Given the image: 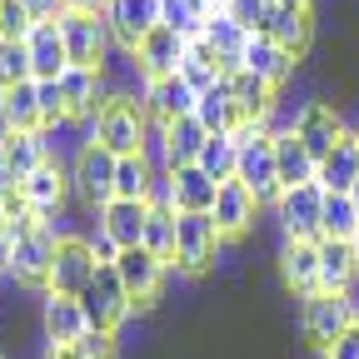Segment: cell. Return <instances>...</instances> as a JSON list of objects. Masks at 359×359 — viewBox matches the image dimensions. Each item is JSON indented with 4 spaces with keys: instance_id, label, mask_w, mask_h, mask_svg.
<instances>
[{
    "instance_id": "cell-1",
    "label": "cell",
    "mask_w": 359,
    "mask_h": 359,
    "mask_svg": "<svg viewBox=\"0 0 359 359\" xmlns=\"http://www.w3.org/2000/svg\"><path fill=\"white\" fill-rule=\"evenodd\" d=\"M235 140H240V160H235V180L259 200V205H275L285 195L280 185V165H275V130L269 125H255V120H240L235 130Z\"/></svg>"
},
{
    "instance_id": "cell-2",
    "label": "cell",
    "mask_w": 359,
    "mask_h": 359,
    "mask_svg": "<svg viewBox=\"0 0 359 359\" xmlns=\"http://www.w3.org/2000/svg\"><path fill=\"white\" fill-rule=\"evenodd\" d=\"M145 125H150V115H145L140 100L110 95V100L95 110V120H90V140H100V145L115 150V155H140V145H145Z\"/></svg>"
},
{
    "instance_id": "cell-3",
    "label": "cell",
    "mask_w": 359,
    "mask_h": 359,
    "mask_svg": "<svg viewBox=\"0 0 359 359\" xmlns=\"http://www.w3.org/2000/svg\"><path fill=\"white\" fill-rule=\"evenodd\" d=\"M60 35H65V50L70 65H90V70H105L110 65V25L100 11H60Z\"/></svg>"
},
{
    "instance_id": "cell-4",
    "label": "cell",
    "mask_w": 359,
    "mask_h": 359,
    "mask_svg": "<svg viewBox=\"0 0 359 359\" xmlns=\"http://www.w3.org/2000/svg\"><path fill=\"white\" fill-rule=\"evenodd\" d=\"M224 235L215 215H195V210H175V264L185 269V275H200V269L215 264Z\"/></svg>"
},
{
    "instance_id": "cell-5",
    "label": "cell",
    "mask_w": 359,
    "mask_h": 359,
    "mask_svg": "<svg viewBox=\"0 0 359 359\" xmlns=\"http://www.w3.org/2000/svg\"><path fill=\"white\" fill-rule=\"evenodd\" d=\"M115 150H105L100 140H85L80 145V155H75V165H70V185H75V195L90 205V210H100V205H110L115 200Z\"/></svg>"
},
{
    "instance_id": "cell-6",
    "label": "cell",
    "mask_w": 359,
    "mask_h": 359,
    "mask_svg": "<svg viewBox=\"0 0 359 359\" xmlns=\"http://www.w3.org/2000/svg\"><path fill=\"white\" fill-rule=\"evenodd\" d=\"M80 304H85L90 330H115L125 314L135 309V299H130V290H125V280H120L115 264H100L95 269V280L80 290Z\"/></svg>"
},
{
    "instance_id": "cell-7",
    "label": "cell",
    "mask_w": 359,
    "mask_h": 359,
    "mask_svg": "<svg viewBox=\"0 0 359 359\" xmlns=\"http://www.w3.org/2000/svg\"><path fill=\"white\" fill-rule=\"evenodd\" d=\"M275 215L285 224V240H325V190L314 185H294L275 200Z\"/></svg>"
},
{
    "instance_id": "cell-8",
    "label": "cell",
    "mask_w": 359,
    "mask_h": 359,
    "mask_svg": "<svg viewBox=\"0 0 359 359\" xmlns=\"http://www.w3.org/2000/svg\"><path fill=\"white\" fill-rule=\"evenodd\" d=\"M55 245H60L55 224H50V219H40L30 235L15 240L11 275H15L20 285H30V290H45V285H50V264H55Z\"/></svg>"
},
{
    "instance_id": "cell-9",
    "label": "cell",
    "mask_w": 359,
    "mask_h": 359,
    "mask_svg": "<svg viewBox=\"0 0 359 359\" xmlns=\"http://www.w3.org/2000/svg\"><path fill=\"white\" fill-rule=\"evenodd\" d=\"M349 325H354V320H349V309H344V299H339V294H330V290L304 294V304H299V330H304V339L320 349V354H325V349H330Z\"/></svg>"
},
{
    "instance_id": "cell-10",
    "label": "cell",
    "mask_w": 359,
    "mask_h": 359,
    "mask_svg": "<svg viewBox=\"0 0 359 359\" xmlns=\"http://www.w3.org/2000/svg\"><path fill=\"white\" fill-rule=\"evenodd\" d=\"M100 15H105L115 45H120L125 55H135V45L160 25V0H105Z\"/></svg>"
},
{
    "instance_id": "cell-11",
    "label": "cell",
    "mask_w": 359,
    "mask_h": 359,
    "mask_svg": "<svg viewBox=\"0 0 359 359\" xmlns=\"http://www.w3.org/2000/svg\"><path fill=\"white\" fill-rule=\"evenodd\" d=\"M185 50H190V40L185 35H175L170 25H155L140 45H135V65H140V75L145 80H160V75H180V60H185Z\"/></svg>"
},
{
    "instance_id": "cell-12",
    "label": "cell",
    "mask_w": 359,
    "mask_h": 359,
    "mask_svg": "<svg viewBox=\"0 0 359 359\" xmlns=\"http://www.w3.org/2000/svg\"><path fill=\"white\" fill-rule=\"evenodd\" d=\"M224 85H230V95H235V110H240V120H255V125H269L275 120V110H280V90L269 85V80H259L255 70H230L224 75Z\"/></svg>"
},
{
    "instance_id": "cell-13",
    "label": "cell",
    "mask_w": 359,
    "mask_h": 359,
    "mask_svg": "<svg viewBox=\"0 0 359 359\" xmlns=\"http://www.w3.org/2000/svg\"><path fill=\"white\" fill-rule=\"evenodd\" d=\"M115 269H120V280H125V290H130V299H135V304H150V299L160 294V285H165V259H160V255H150L145 245L120 250Z\"/></svg>"
},
{
    "instance_id": "cell-14",
    "label": "cell",
    "mask_w": 359,
    "mask_h": 359,
    "mask_svg": "<svg viewBox=\"0 0 359 359\" xmlns=\"http://www.w3.org/2000/svg\"><path fill=\"white\" fill-rule=\"evenodd\" d=\"M294 135L309 145L314 160H325V155L339 145L344 120H339V110H334L330 100H309V105H299V115H294Z\"/></svg>"
},
{
    "instance_id": "cell-15",
    "label": "cell",
    "mask_w": 359,
    "mask_h": 359,
    "mask_svg": "<svg viewBox=\"0 0 359 359\" xmlns=\"http://www.w3.org/2000/svg\"><path fill=\"white\" fill-rule=\"evenodd\" d=\"M0 160H6V170L20 180H30L45 160H50V135L45 130H0Z\"/></svg>"
},
{
    "instance_id": "cell-16",
    "label": "cell",
    "mask_w": 359,
    "mask_h": 359,
    "mask_svg": "<svg viewBox=\"0 0 359 359\" xmlns=\"http://www.w3.org/2000/svg\"><path fill=\"white\" fill-rule=\"evenodd\" d=\"M70 190H75V185H70V170H65L60 160H45L30 180H20V195H25V205H30L40 219H50V215L70 200Z\"/></svg>"
},
{
    "instance_id": "cell-17",
    "label": "cell",
    "mask_w": 359,
    "mask_h": 359,
    "mask_svg": "<svg viewBox=\"0 0 359 359\" xmlns=\"http://www.w3.org/2000/svg\"><path fill=\"white\" fill-rule=\"evenodd\" d=\"M95 255H90L85 240H60L55 245V264H50V285L45 290H55V294H80L90 280H95Z\"/></svg>"
},
{
    "instance_id": "cell-18",
    "label": "cell",
    "mask_w": 359,
    "mask_h": 359,
    "mask_svg": "<svg viewBox=\"0 0 359 359\" xmlns=\"http://www.w3.org/2000/svg\"><path fill=\"white\" fill-rule=\"evenodd\" d=\"M25 50H30V75H35V80H60V75L70 70V50H65L60 20H35Z\"/></svg>"
},
{
    "instance_id": "cell-19",
    "label": "cell",
    "mask_w": 359,
    "mask_h": 359,
    "mask_svg": "<svg viewBox=\"0 0 359 359\" xmlns=\"http://www.w3.org/2000/svg\"><path fill=\"white\" fill-rule=\"evenodd\" d=\"M40 325H45V339H50V344H75V339L90 330L80 294H55V290H45V299H40Z\"/></svg>"
},
{
    "instance_id": "cell-20",
    "label": "cell",
    "mask_w": 359,
    "mask_h": 359,
    "mask_svg": "<svg viewBox=\"0 0 359 359\" xmlns=\"http://www.w3.org/2000/svg\"><path fill=\"white\" fill-rule=\"evenodd\" d=\"M215 224H219V235L224 240H240V235H250V224H255V215H259V200L240 185V180H219V195H215Z\"/></svg>"
},
{
    "instance_id": "cell-21",
    "label": "cell",
    "mask_w": 359,
    "mask_h": 359,
    "mask_svg": "<svg viewBox=\"0 0 359 359\" xmlns=\"http://www.w3.org/2000/svg\"><path fill=\"white\" fill-rule=\"evenodd\" d=\"M145 219H150V200H110V205L95 210V224H100L120 250H130V245L145 240Z\"/></svg>"
},
{
    "instance_id": "cell-22",
    "label": "cell",
    "mask_w": 359,
    "mask_h": 359,
    "mask_svg": "<svg viewBox=\"0 0 359 359\" xmlns=\"http://www.w3.org/2000/svg\"><path fill=\"white\" fill-rule=\"evenodd\" d=\"M354 180H359V140H354V130H344L339 145L320 160V170H314V185L325 195H349Z\"/></svg>"
},
{
    "instance_id": "cell-23",
    "label": "cell",
    "mask_w": 359,
    "mask_h": 359,
    "mask_svg": "<svg viewBox=\"0 0 359 359\" xmlns=\"http://www.w3.org/2000/svg\"><path fill=\"white\" fill-rule=\"evenodd\" d=\"M240 65H245V70H255L259 80H269L275 90H285V80L294 75V65H299V60L285 50L280 40H269L264 30H255V35H250V45H245V60H240Z\"/></svg>"
},
{
    "instance_id": "cell-24",
    "label": "cell",
    "mask_w": 359,
    "mask_h": 359,
    "mask_svg": "<svg viewBox=\"0 0 359 359\" xmlns=\"http://www.w3.org/2000/svg\"><path fill=\"white\" fill-rule=\"evenodd\" d=\"M195 90L185 85V80H180V75H160V80H145V115L150 120H180V115H195Z\"/></svg>"
},
{
    "instance_id": "cell-25",
    "label": "cell",
    "mask_w": 359,
    "mask_h": 359,
    "mask_svg": "<svg viewBox=\"0 0 359 359\" xmlns=\"http://www.w3.org/2000/svg\"><path fill=\"white\" fill-rule=\"evenodd\" d=\"M280 275H285V285H290L299 299L320 290V240H285V250H280Z\"/></svg>"
},
{
    "instance_id": "cell-26",
    "label": "cell",
    "mask_w": 359,
    "mask_h": 359,
    "mask_svg": "<svg viewBox=\"0 0 359 359\" xmlns=\"http://www.w3.org/2000/svg\"><path fill=\"white\" fill-rule=\"evenodd\" d=\"M250 35L255 30H245L230 11H215L210 20H205V45H210V50L219 55V65H224V75H230V70H240V60H245V45H250Z\"/></svg>"
},
{
    "instance_id": "cell-27",
    "label": "cell",
    "mask_w": 359,
    "mask_h": 359,
    "mask_svg": "<svg viewBox=\"0 0 359 359\" xmlns=\"http://www.w3.org/2000/svg\"><path fill=\"white\" fill-rule=\"evenodd\" d=\"M264 35L280 40L294 60H304V55H309V40H314V15H309V11H285V6H275V0H269Z\"/></svg>"
},
{
    "instance_id": "cell-28",
    "label": "cell",
    "mask_w": 359,
    "mask_h": 359,
    "mask_svg": "<svg viewBox=\"0 0 359 359\" xmlns=\"http://www.w3.org/2000/svg\"><path fill=\"white\" fill-rule=\"evenodd\" d=\"M275 165H280V185L294 190V185H309L320 160L309 155V145L299 140L294 130H275Z\"/></svg>"
},
{
    "instance_id": "cell-29",
    "label": "cell",
    "mask_w": 359,
    "mask_h": 359,
    "mask_svg": "<svg viewBox=\"0 0 359 359\" xmlns=\"http://www.w3.org/2000/svg\"><path fill=\"white\" fill-rule=\"evenodd\" d=\"M0 130H45V115H40V85L35 80H20L0 95Z\"/></svg>"
},
{
    "instance_id": "cell-30",
    "label": "cell",
    "mask_w": 359,
    "mask_h": 359,
    "mask_svg": "<svg viewBox=\"0 0 359 359\" xmlns=\"http://www.w3.org/2000/svg\"><path fill=\"white\" fill-rule=\"evenodd\" d=\"M175 210H195V215H210L215 210V195H219V180H210L200 165H175Z\"/></svg>"
},
{
    "instance_id": "cell-31",
    "label": "cell",
    "mask_w": 359,
    "mask_h": 359,
    "mask_svg": "<svg viewBox=\"0 0 359 359\" xmlns=\"http://www.w3.org/2000/svg\"><path fill=\"white\" fill-rule=\"evenodd\" d=\"M359 275V250L349 245V240H320V290H330V294H339L349 280Z\"/></svg>"
},
{
    "instance_id": "cell-32",
    "label": "cell",
    "mask_w": 359,
    "mask_h": 359,
    "mask_svg": "<svg viewBox=\"0 0 359 359\" xmlns=\"http://www.w3.org/2000/svg\"><path fill=\"white\" fill-rule=\"evenodd\" d=\"M195 120L210 130V135H230L240 125V110H235V95H230V85H210L200 90V100H195Z\"/></svg>"
},
{
    "instance_id": "cell-33",
    "label": "cell",
    "mask_w": 359,
    "mask_h": 359,
    "mask_svg": "<svg viewBox=\"0 0 359 359\" xmlns=\"http://www.w3.org/2000/svg\"><path fill=\"white\" fill-rule=\"evenodd\" d=\"M165 140H170V170H175V165H195V160H200L210 130H205L195 115H180V120L165 125Z\"/></svg>"
},
{
    "instance_id": "cell-34",
    "label": "cell",
    "mask_w": 359,
    "mask_h": 359,
    "mask_svg": "<svg viewBox=\"0 0 359 359\" xmlns=\"http://www.w3.org/2000/svg\"><path fill=\"white\" fill-rule=\"evenodd\" d=\"M150 180H155V170L145 155H120L115 160V200H145Z\"/></svg>"
},
{
    "instance_id": "cell-35",
    "label": "cell",
    "mask_w": 359,
    "mask_h": 359,
    "mask_svg": "<svg viewBox=\"0 0 359 359\" xmlns=\"http://www.w3.org/2000/svg\"><path fill=\"white\" fill-rule=\"evenodd\" d=\"M235 160H240V140H235V135H210L195 165H200L210 180H235Z\"/></svg>"
},
{
    "instance_id": "cell-36",
    "label": "cell",
    "mask_w": 359,
    "mask_h": 359,
    "mask_svg": "<svg viewBox=\"0 0 359 359\" xmlns=\"http://www.w3.org/2000/svg\"><path fill=\"white\" fill-rule=\"evenodd\" d=\"M354 230H359L354 195H325V235L330 240H354Z\"/></svg>"
},
{
    "instance_id": "cell-37",
    "label": "cell",
    "mask_w": 359,
    "mask_h": 359,
    "mask_svg": "<svg viewBox=\"0 0 359 359\" xmlns=\"http://www.w3.org/2000/svg\"><path fill=\"white\" fill-rule=\"evenodd\" d=\"M150 255H160L165 264L175 259V210H155L150 205V219H145V240H140Z\"/></svg>"
},
{
    "instance_id": "cell-38",
    "label": "cell",
    "mask_w": 359,
    "mask_h": 359,
    "mask_svg": "<svg viewBox=\"0 0 359 359\" xmlns=\"http://www.w3.org/2000/svg\"><path fill=\"white\" fill-rule=\"evenodd\" d=\"M160 25H170L175 35H185V40L205 35V15L190 6V0H160Z\"/></svg>"
},
{
    "instance_id": "cell-39",
    "label": "cell",
    "mask_w": 359,
    "mask_h": 359,
    "mask_svg": "<svg viewBox=\"0 0 359 359\" xmlns=\"http://www.w3.org/2000/svg\"><path fill=\"white\" fill-rule=\"evenodd\" d=\"M20 80H35L30 75V50L25 40H0V90H11Z\"/></svg>"
},
{
    "instance_id": "cell-40",
    "label": "cell",
    "mask_w": 359,
    "mask_h": 359,
    "mask_svg": "<svg viewBox=\"0 0 359 359\" xmlns=\"http://www.w3.org/2000/svg\"><path fill=\"white\" fill-rule=\"evenodd\" d=\"M35 20L40 15L25 6V0H6V6H0V40H30Z\"/></svg>"
},
{
    "instance_id": "cell-41",
    "label": "cell",
    "mask_w": 359,
    "mask_h": 359,
    "mask_svg": "<svg viewBox=\"0 0 359 359\" xmlns=\"http://www.w3.org/2000/svg\"><path fill=\"white\" fill-rule=\"evenodd\" d=\"M35 85H40V115H45V125H65L70 110H65V90H60V80H35Z\"/></svg>"
},
{
    "instance_id": "cell-42",
    "label": "cell",
    "mask_w": 359,
    "mask_h": 359,
    "mask_svg": "<svg viewBox=\"0 0 359 359\" xmlns=\"http://www.w3.org/2000/svg\"><path fill=\"white\" fill-rule=\"evenodd\" d=\"M80 359H115V330H85L75 339Z\"/></svg>"
},
{
    "instance_id": "cell-43",
    "label": "cell",
    "mask_w": 359,
    "mask_h": 359,
    "mask_svg": "<svg viewBox=\"0 0 359 359\" xmlns=\"http://www.w3.org/2000/svg\"><path fill=\"white\" fill-rule=\"evenodd\" d=\"M224 11H230L245 30H264V15H269V0H224Z\"/></svg>"
},
{
    "instance_id": "cell-44",
    "label": "cell",
    "mask_w": 359,
    "mask_h": 359,
    "mask_svg": "<svg viewBox=\"0 0 359 359\" xmlns=\"http://www.w3.org/2000/svg\"><path fill=\"white\" fill-rule=\"evenodd\" d=\"M85 245H90V255H95V264H115V259H120V245H115V240L100 230V224L85 235Z\"/></svg>"
},
{
    "instance_id": "cell-45",
    "label": "cell",
    "mask_w": 359,
    "mask_h": 359,
    "mask_svg": "<svg viewBox=\"0 0 359 359\" xmlns=\"http://www.w3.org/2000/svg\"><path fill=\"white\" fill-rule=\"evenodd\" d=\"M325 359H359V325H349V330L325 349Z\"/></svg>"
},
{
    "instance_id": "cell-46",
    "label": "cell",
    "mask_w": 359,
    "mask_h": 359,
    "mask_svg": "<svg viewBox=\"0 0 359 359\" xmlns=\"http://www.w3.org/2000/svg\"><path fill=\"white\" fill-rule=\"evenodd\" d=\"M11 259H15V235H11L6 215H0V275H11Z\"/></svg>"
},
{
    "instance_id": "cell-47",
    "label": "cell",
    "mask_w": 359,
    "mask_h": 359,
    "mask_svg": "<svg viewBox=\"0 0 359 359\" xmlns=\"http://www.w3.org/2000/svg\"><path fill=\"white\" fill-rule=\"evenodd\" d=\"M339 299H344V309H349V320L359 325V275H354V280H349V285L339 290Z\"/></svg>"
},
{
    "instance_id": "cell-48",
    "label": "cell",
    "mask_w": 359,
    "mask_h": 359,
    "mask_svg": "<svg viewBox=\"0 0 359 359\" xmlns=\"http://www.w3.org/2000/svg\"><path fill=\"white\" fill-rule=\"evenodd\" d=\"M25 6H30V11H35L40 20H55V15L65 11V0H25Z\"/></svg>"
},
{
    "instance_id": "cell-49",
    "label": "cell",
    "mask_w": 359,
    "mask_h": 359,
    "mask_svg": "<svg viewBox=\"0 0 359 359\" xmlns=\"http://www.w3.org/2000/svg\"><path fill=\"white\" fill-rule=\"evenodd\" d=\"M65 11H105V0H65Z\"/></svg>"
},
{
    "instance_id": "cell-50",
    "label": "cell",
    "mask_w": 359,
    "mask_h": 359,
    "mask_svg": "<svg viewBox=\"0 0 359 359\" xmlns=\"http://www.w3.org/2000/svg\"><path fill=\"white\" fill-rule=\"evenodd\" d=\"M275 6H285V11H309V0H275Z\"/></svg>"
},
{
    "instance_id": "cell-51",
    "label": "cell",
    "mask_w": 359,
    "mask_h": 359,
    "mask_svg": "<svg viewBox=\"0 0 359 359\" xmlns=\"http://www.w3.org/2000/svg\"><path fill=\"white\" fill-rule=\"evenodd\" d=\"M349 195H354V205H359V180H354V190H349Z\"/></svg>"
},
{
    "instance_id": "cell-52",
    "label": "cell",
    "mask_w": 359,
    "mask_h": 359,
    "mask_svg": "<svg viewBox=\"0 0 359 359\" xmlns=\"http://www.w3.org/2000/svg\"><path fill=\"white\" fill-rule=\"evenodd\" d=\"M349 245H354V250H359V230H354V240H349Z\"/></svg>"
},
{
    "instance_id": "cell-53",
    "label": "cell",
    "mask_w": 359,
    "mask_h": 359,
    "mask_svg": "<svg viewBox=\"0 0 359 359\" xmlns=\"http://www.w3.org/2000/svg\"><path fill=\"white\" fill-rule=\"evenodd\" d=\"M354 140H359V130H354Z\"/></svg>"
},
{
    "instance_id": "cell-54",
    "label": "cell",
    "mask_w": 359,
    "mask_h": 359,
    "mask_svg": "<svg viewBox=\"0 0 359 359\" xmlns=\"http://www.w3.org/2000/svg\"><path fill=\"white\" fill-rule=\"evenodd\" d=\"M0 6H6V0H0Z\"/></svg>"
},
{
    "instance_id": "cell-55",
    "label": "cell",
    "mask_w": 359,
    "mask_h": 359,
    "mask_svg": "<svg viewBox=\"0 0 359 359\" xmlns=\"http://www.w3.org/2000/svg\"><path fill=\"white\" fill-rule=\"evenodd\" d=\"M0 95H6V90H0Z\"/></svg>"
}]
</instances>
